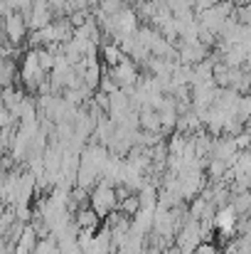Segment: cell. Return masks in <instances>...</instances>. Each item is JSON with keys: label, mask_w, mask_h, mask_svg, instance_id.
Segmentation results:
<instances>
[{"label": "cell", "mask_w": 251, "mask_h": 254, "mask_svg": "<svg viewBox=\"0 0 251 254\" xmlns=\"http://www.w3.org/2000/svg\"><path fill=\"white\" fill-rule=\"evenodd\" d=\"M72 25L69 20H52L50 25H45L42 30H35L32 32V45H47V47H57V45H64L69 37H72Z\"/></svg>", "instance_id": "1"}, {"label": "cell", "mask_w": 251, "mask_h": 254, "mask_svg": "<svg viewBox=\"0 0 251 254\" xmlns=\"http://www.w3.org/2000/svg\"><path fill=\"white\" fill-rule=\"evenodd\" d=\"M17 77H20V82L25 84L27 91H40V86L47 82V72L40 67V62H37V52H35V50L25 52V57L20 60Z\"/></svg>", "instance_id": "2"}, {"label": "cell", "mask_w": 251, "mask_h": 254, "mask_svg": "<svg viewBox=\"0 0 251 254\" xmlns=\"http://www.w3.org/2000/svg\"><path fill=\"white\" fill-rule=\"evenodd\" d=\"M89 207L96 212V217H106L111 215L116 207H118V197H116V188L106 185V183H99L96 188H91L89 192Z\"/></svg>", "instance_id": "3"}, {"label": "cell", "mask_w": 251, "mask_h": 254, "mask_svg": "<svg viewBox=\"0 0 251 254\" xmlns=\"http://www.w3.org/2000/svg\"><path fill=\"white\" fill-rule=\"evenodd\" d=\"M106 74L111 77V82L118 86V89H128V86H136V82L141 79L138 77V67L128 60V57H123L116 67H111V69H106Z\"/></svg>", "instance_id": "4"}, {"label": "cell", "mask_w": 251, "mask_h": 254, "mask_svg": "<svg viewBox=\"0 0 251 254\" xmlns=\"http://www.w3.org/2000/svg\"><path fill=\"white\" fill-rule=\"evenodd\" d=\"M2 35L7 37V42L10 45H20V42H25V37H27V25H25V17L20 15V12H10V15H5L2 20Z\"/></svg>", "instance_id": "5"}, {"label": "cell", "mask_w": 251, "mask_h": 254, "mask_svg": "<svg viewBox=\"0 0 251 254\" xmlns=\"http://www.w3.org/2000/svg\"><path fill=\"white\" fill-rule=\"evenodd\" d=\"M237 222H239V215L234 212V207H232V205H224V207H219V210L214 212V217H212V227H217V230L222 232V237H229V235H234V230H237Z\"/></svg>", "instance_id": "6"}, {"label": "cell", "mask_w": 251, "mask_h": 254, "mask_svg": "<svg viewBox=\"0 0 251 254\" xmlns=\"http://www.w3.org/2000/svg\"><path fill=\"white\" fill-rule=\"evenodd\" d=\"M96 227H99L96 212H94L91 207H82V210L77 212V230H91V232H96Z\"/></svg>", "instance_id": "7"}, {"label": "cell", "mask_w": 251, "mask_h": 254, "mask_svg": "<svg viewBox=\"0 0 251 254\" xmlns=\"http://www.w3.org/2000/svg\"><path fill=\"white\" fill-rule=\"evenodd\" d=\"M101 55H103V64H111V67H116V64L123 60V52H121L113 42L101 45Z\"/></svg>", "instance_id": "8"}, {"label": "cell", "mask_w": 251, "mask_h": 254, "mask_svg": "<svg viewBox=\"0 0 251 254\" xmlns=\"http://www.w3.org/2000/svg\"><path fill=\"white\" fill-rule=\"evenodd\" d=\"M121 7H126V0H99V12L103 15H113Z\"/></svg>", "instance_id": "9"}, {"label": "cell", "mask_w": 251, "mask_h": 254, "mask_svg": "<svg viewBox=\"0 0 251 254\" xmlns=\"http://www.w3.org/2000/svg\"><path fill=\"white\" fill-rule=\"evenodd\" d=\"M0 32H2V22H0Z\"/></svg>", "instance_id": "10"}]
</instances>
